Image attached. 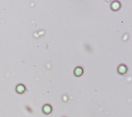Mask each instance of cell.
<instances>
[{
	"instance_id": "6da1fadb",
	"label": "cell",
	"mask_w": 132,
	"mask_h": 117,
	"mask_svg": "<svg viewBox=\"0 0 132 117\" xmlns=\"http://www.w3.org/2000/svg\"><path fill=\"white\" fill-rule=\"evenodd\" d=\"M121 4L118 1H114L110 5V8L113 11H118L120 8Z\"/></svg>"
},
{
	"instance_id": "7a4b0ae2",
	"label": "cell",
	"mask_w": 132,
	"mask_h": 117,
	"mask_svg": "<svg viewBox=\"0 0 132 117\" xmlns=\"http://www.w3.org/2000/svg\"><path fill=\"white\" fill-rule=\"evenodd\" d=\"M127 68L124 64H120L119 65L117 69L118 73L120 74H124L127 72Z\"/></svg>"
},
{
	"instance_id": "3957f363",
	"label": "cell",
	"mask_w": 132,
	"mask_h": 117,
	"mask_svg": "<svg viewBox=\"0 0 132 117\" xmlns=\"http://www.w3.org/2000/svg\"><path fill=\"white\" fill-rule=\"evenodd\" d=\"M84 73V70L80 67H77L74 70V75L79 77L82 76Z\"/></svg>"
},
{
	"instance_id": "277c9868",
	"label": "cell",
	"mask_w": 132,
	"mask_h": 117,
	"mask_svg": "<svg viewBox=\"0 0 132 117\" xmlns=\"http://www.w3.org/2000/svg\"><path fill=\"white\" fill-rule=\"evenodd\" d=\"M42 111L46 114H50L52 111V108L50 105H45L42 108Z\"/></svg>"
},
{
	"instance_id": "5b68a950",
	"label": "cell",
	"mask_w": 132,
	"mask_h": 117,
	"mask_svg": "<svg viewBox=\"0 0 132 117\" xmlns=\"http://www.w3.org/2000/svg\"><path fill=\"white\" fill-rule=\"evenodd\" d=\"M16 90L17 93H19V94H22L25 92V88L23 84H18L16 87Z\"/></svg>"
}]
</instances>
